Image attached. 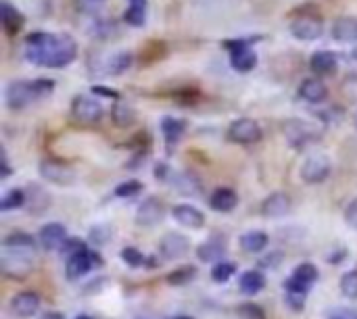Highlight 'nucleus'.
<instances>
[{
    "instance_id": "a18cd8bd",
    "label": "nucleus",
    "mask_w": 357,
    "mask_h": 319,
    "mask_svg": "<svg viewBox=\"0 0 357 319\" xmlns=\"http://www.w3.org/2000/svg\"><path fill=\"white\" fill-rule=\"evenodd\" d=\"M282 263V252H270V255H266V259H262L260 261V265L262 268H268V270H272V268H278V265Z\"/></svg>"
},
{
    "instance_id": "5701e85b",
    "label": "nucleus",
    "mask_w": 357,
    "mask_h": 319,
    "mask_svg": "<svg viewBox=\"0 0 357 319\" xmlns=\"http://www.w3.org/2000/svg\"><path fill=\"white\" fill-rule=\"evenodd\" d=\"M209 204H211L214 211L230 213L238 206V194L232 188H218V190H214V194L209 198Z\"/></svg>"
},
{
    "instance_id": "3c124183",
    "label": "nucleus",
    "mask_w": 357,
    "mask_h": 319,
    "mask_svg": "<svg viewBox=\"0 0 357 319\" xmlns=\"http://www.w3.org/2000/svg\"><path fill=\"white\" fill-rule=\"evenodd\" d=\"M353 126H355V130H357V109H355V113H353Z\"/></svg>"
},
{
    "instance_id": "9d476101",
    "label": "nucleus",
    "mask_w": 357,
    "mask_h": 319,
    "mask_svg": "<svg viewBox=\"0 0 357 319\" xmlns=\"http://www.w3.org/2000/svg\"><path fill=\"white\" fill-rule=\"evenodd\" d=\"M96 263H103V261H98L96 255L88 252V248L86 250H80V252H76L71 257H67V265H65V276H67V280H80V278H84Z\"/></svg>"
},
{
    "instance_id": "c85d7f7f",
    "label": "nucleus",
    "mask_w": 357,
    "mask_h": 319,
    "mask_svg": "<svg viewBox=\"0 0 357 319\" xmlns=\"http://www.w3.org/2000/svg\"><path fill=\"white\" fill-rule=\"evenodd\" d=\"M124 17L130 25L142 27L146 21V0H130V7Z\"/></svg>"
},
{
    "instance_id": "8fccbe9b",
    "label": "nucleus",
    "mask_w": 357,
    "mask_h": 319,
    "mask_svg": "<svg viewBox=\"0 0 357 319\" xmlns=\"http://www.w3.org/2000/svg\"><path fill=\"white\" fill-rule=\"evenodd\" d=\"M172 319H194V317H188V315H178V317H172Z\"/></svg>"
},
{
    "instance_id": "bb28decb",
    "label": "nucleus",
    "mask_w": 357,
    "mask_h": 319,
    "mask_svg": "<svg viewBox=\"0 0 357 319\" xmlns=\"http://www.w3.org/2000/svg\"><path fill=\"white\" fill-rule=\"evenodd\" d=\"M161 130H163L165 142L174 146V144H178L180 136L184 134L186 123L180 121V119H176V117H163V119H161Z\"/></svg>"
},
{
    "instance_id": "393cba45",
    "label": "nucleus",
    "mask_w": 357,
    "mask_h": 319,
    "mask_svg": "<svg viewBox=\"0 0 357 319\" xmlns=\"http://www.w3.org/2000/svg\"><path fill=\"white\" fill-rule=\"evenodd\" d=\"M224 255H226V242H224V240H218V238H209L207 242H203V244L196 248V257H198L203 263L220 261Z\"/></svg>"
},
{
    "instance_id": "423d86ee",
    "label": "nucleus",
    "mask_w": 357,
    "mask_h": 319,
    "mask_svg": "<svg viewBox=\"0 0 357 319\" xmlns=\"http://www.w3.org/2000/svg\"><path fill=\"white\" fill-rule=\"evenodd\" d=\"M36 96V90H34V82H25V80H15L7 86V92H5V100L9 104V109L13 111H19L23 106H27Z\"/></svg>"
},
{
    "instance_id": "09e8293b",
    "label": "nucleus",
    "mask_w": 357,
    "mask_h": 319,
    "mask_svg": "<svg viewBox=\"0 0 357 319\" xmlns=\"http://www.w3.org/2000/svg\"><path fill=\"white\" fill-rule=\"evenodd\" d=\"M92 92H94V94H103V96H111V98H113V96H117L115 92H109V88H100V86H94V88H92Z\"/></svg>"
},
{
    "instance_id": "603ef678",
    "label": "nucleus",
    "mask_w": 357,
    "mask_h": 319,
    "mask_svg": "<svg viewBox=\"0 0 357 319\" xmlns=\"http://www.w3.org/2000/svg\"><path fill=\"white\" fill-rule=\"evenodd\" d=\"M76 319H92V317H90V315H78Z\"/></svg>"
},
{
    "instance_id": "49530a36",
    "label": "nucleus",
    "mask_w": 357,
    "mask_h": 319,
    "mask_svg": "<svg viewBox=\"0 0 357 319\" xmlns=\"http://www.w3.org/2000/svg\"><path fill=\"white\" fill-rule=\"evenodd\" d=\"M330 319H357V313L351 311V309H341V311H336Z\"/></svg>"
},
{
    "instance_id": "f704fd0d",
    "label": "nucleus",
    "mask_w": 357,
    "mask_h": 319,
    "mask_svg": "<svg viewBox=\"0 0 357 319\" xmlns=\"http://www.w3.org/2000/svg\"><path fill=\"white\" fill-rule=\"evenodd\" d=\"M194 276H196V268H192V265H186V268H180V270H176V272H172L168 276V284H172V286H184Z\"/></svg>"
},
{
    "instance_id": "6ab92c4d",
    "label": "nucleus",
    "mask_w": 357,
    "mask_h": 319,
    "mask_svg": "<svg viewBox=\"0 0 357 319\" xmlns=\"http://www.w3.org/2000/svg\"><path fill=\"white\" fill-rule=\"evenodd\" d=\"M230 65L240 71V73H246L251 69H255L257 65V55L251 50V46H238V48H232L230 52Z\"/></svg>"
},
{
    "instance_id": "de8ad7c7",
    "label": "nucleus",
    "mask_w": 357,
    "mask_h": 319,
    "mask_svg": "<svg viewBox=\"0 0 357 319\" xmlns=\"http://www.w3.org/2000/svg\"><path fill=\"white\" fill-rule=\"evenodd\" d=\"M11 176V167H9V158H7V150L3 148V172H0V178L7 180Z\"/></svg>"
},
{
    "instance_id": "412c9836",
    "label": "nucleus",
    "mask_w": 357,
    "mask_h": 319,
    "mask_svg": "<svg viewBox=\"0 0 357 319\" xmlns=\"http://www.w3.org/2000/svg\"><path fill=\"white\" fill-rule=\"evenodd\" d=\"M0 15H3V25L9 36H15L25 23L23 15L9 3V0H0Z\"/></svg>"
},
{
    "instance_id": "4be33fe9",
    "label": "nucleus",
    "mask_w": 357,
    "mask_h": 319,
    "mask_svg": "<svg viewBox=\"0 0 357 319\" xmlns=\"http://www.w3.org/2000/svg\"><path fill=\"white\" fill-rule=\"evenodd\" d=\"M336 65H338V59L330 50H318L310 59V67L318 75H330L336 69Z\"/></svg>"
},
{
    "instance_id": "f03ea898",
    "label": "nucleus",
    "mask_w": 357,
    "mask_h": 319,
    "mask_svg": "<svg viewBox=\"0 0 357 319\" xmlns=\"http://www.w3.org/2000/svg\"><path fill=\"white\" fill-rule=\"evenodd\" d=\"M34 238L25 232H13L3 242L0 270L11 280H25L34 270Z\"/></svg>"
},
{
    "instance_id": "4c0bfd02",
    "label": "nucleus",
    "mask_w": 357,
    "mask_h": 319,
    "mask_svg": "<svg viewBox=\"0 0 357 319\" xmlns=\"http://www.w3.org/2000/svg\"><path fill=\"white\" fill-rule=\"evenodd\" d=\"M236 317L238 319H266V313L260 305L255 303H244L236 309Z\"/></svg>"
},
{
    "instance_id": "9b49d317",
    "label": "nucleus",
    "mask_w": 357,
    "mask_h": 319,
    "mask_svg": "<svg viewBox=\"0 0 357 319\" xmlns=\"http://www.w3.org/2000/svg\"><path fill=\"white\" fill-rule=\"evenodd\" d=\"M65 240H67V230L59 222L46 224L38 232V242L42 244L44 250H61V246L65 244Z\"/></svg>"
},
{
    "instance_id": "72a5a7b5",
    "label": "nucleus",
    "mask_w": 357,
    "mask_h": 319,
    "mask_svg": "<svg viewBox=\"0 0 357 319\" xmlns=\"http://www.w3.org/2000/svg\"><path fill=\"white\" fill-rule=\"evenodd\" d=\"M234 274H236V265H234V263L218 261V265L211 270V280L218 282V284H224V282H228Z\"/></svg>"
},
{
    "instance_id": "f3484780",
    "label": "nucleus",
    "mask_w": 357,
    "mask_h": 319,
    "mask_svg": "<svg viewBox=\"0 0 357 319\" xmlns=\"http://www.w3.org/2000/svg\"><path fill=\"white\" fill-rule=\"evenodd\" d=\"M310 284L301 282L299 278L290 276L286 282H284V292H286V305L292 309V311H301L303 305H305V298H308V292H310Z\"/></svg>"
},
{
    "instance_id": "37998d69",
    "label": "nucleus",
    "mask_w": 357,
    "mask_h": 319,
    "mask_svg": "<svg viewBox=\"0 0 357 319\" xmlns=\"http://www.w3.org/2000/svg\"><path fill=\"white\" fill-rule=\"evenodd\" d=\"M55 88V82L53 80H34V90H36V96H46L50 94Z\"/></svg>"
},
{
    "instance_id": "6e6552de",
    "label": "nucleus",
    "mask_w": 357,
    "mask_h": 319,
    "mask_svg": "<svg viewBox=\"0 0 357 319\" xmlns=\"http://www.w3.org/2000/svg\"><path fill=\"white\" fill-rule=\"evenodd\" d=\"M228 138L236 144H255V142L262 140V128H260L257 121L242 117V119H236L230 126Z\"/></svg>"
},
{
    "instance_id": "a19ab883",
    "label": "nucleus",
    "mask_w": 357,
    "mask_h": 319,
    "mask_svg": "<svg viewBox=\"0 0 357 319\" xmlns=\"http://www.w3.org/2000/svg\"><path fill=\"white\" fill-rule=\"evenodd\" d=\"M111 238V228L109 226H96L92 232H90V240L94 244H107Z\"/></svg>"
},
{
    "instance_id": "e433bc0d",
    "label": "nucleus",
    "mask_w": 357,
    "mask_h": 319,
    "mask_svg": "<svg viewBox=\"0 0 357 319\" xmlns=\"http://www.w3.org/2000/svg\"><path fill=\"white\" fill-rule=\"evenodd\" d=\"M341 292L347 296V298H357V270L353 272H347L343 278H341Z\"/></svg>"
},
{
    "instance_id": "7ed1b4c3",
    "label": "nucleus",
    "mask_w": 357,
    "mask_h": 319,
    "mask_svg": "<svg viewBox=\"0 0 357 319\" xmlns=\"http://www.w3.org/2000/svg\"><path fill=\"white\" fill-rule=\"evenodd\" d=\"M330 158L324 152L310 154L301 165V180L305 184H322L330 176Z\"/></svg>"
},
{
    "instance_id": "20e7f679",
    "label": "nucleus",
    "mask_w": 357,
    "mask_h": 319,
    "mask_svg": "<svg viewBox=\"0 0 357 319\" xmlns=\"http://www.w3.org/2000/svg\"><path fill=\"white\" fill-rule=\"evenodd\" d=\"M40 176L55 184V186H71L76 184V172L63 163V161H57V158H44V161H40Z\"/></svg>"
},
{
    "instance_id": "cd10ccee",
    "label": "nucleus",
    "mask_w": 357,
    "mask_h": 319,
    "mask_svg": "<svg viewBox=\"0 0 357 319\" xmlns=\"http://www.w3.org/2000/svg\"><path fill=\"white\" fill-rule=\"evenodd\" d=\"M174 186L180 194H186V196H196L200 192V182L192 176V174H178L174 180Z\"/></svg>"
},
{
    "instance_id": "4468645a",
    "label": "nucleus",
    "mask_w": 357,
    "mask_h": 319,
    "mask_svg": "<svg viewBox=\"0 0 357 319\" xmlns=\"http://www.w3.org/2000/svg\"><path fill=\"white\" fill-rule=\"evenodd\" d=\"M290 196L284 194V192H274L270 194L264 204H262V213H264V217H270V220H280L284 215H288L290 213Z\"/></svg>"
},
{
    "instance_id": "c03bdc74",
    "label": "nucleus",
    "mask_w": 357,
    "mask_h": 319,
    "mask_svg": "<svg viewBox=\"0 0 357 319\" xmlns=\"http://www.w3.org/2000/svg\"><path fill=\"white\" fill-rule=\"evenodd\" d=\"M345 222H347L353 230H357V198L351 200L349 206L345 209Z\"/></svg>"
},
{
    "instance_id": "ea45409f",
    "label": "nucleus",
    "mask_w": 357,
    "mask_h": 319,
    "mask_svg": "<svg viewBox=\"0 0 357 319\" xmlns=\"http://www.w3.org/2000/svg\"><path fill=\"white\" fill-rule=\"evenodd\" d=\"M122 259H124L126 265H130V268H140V265L146 263L144 255H142L138 248H134V246H126V248L122 250Z\"/></svg>"
},
{
    "instance_id": "2eb2a0df",
    "label": "nucleus",
    "mask_w": 357,
    "mask_h": 319,
    "mask_svg": "<svg viewBox=\"0 0 357 319\" xmlns=\"http://www.w3.org/2000/svg\"><path fill=\"white\" fill-rule=\"evenodd\" d=\"M188 248H190V240L178 232H168L159 244V250L165 259H180L188 252Z\"/></svg>"
},
{
    "instance_id": "f257e3e1",
    "label": "nucleus",
    "mask_w": 357,
    "mask_h": 319,
    "mask_svg": "<svg viewBox=\"0 0 357 319\" xmlns=\"http://www.w3.org/2000/svg\"><path fill=\"white\" fill-rule=\"evenodd\" d=\"M25 57L34 65L59 69V67H65L76 61L78 44L71 36H65V34L36 32V34L27 36Z\"/></svg>"
},
{
    "instance_id": "a878e982",
    "label": "nucleus",
    "mask_w": 357,
    "mask_h": 319,
    "mask_svg": "<svg viewBox=\"0 0 357 319\" xmlns=\"http://www.w3.org/2000/svg\"><path fill=\"white\" fill-rule=\"evenodd\" d=\"M238 288L244 294H257L266 288V276L257 270H249L240 276L238 280Z\"/></svg>"
},
{
    "instance_id": "a211bd4d",
    "label": "nucleus",
    "mask_w": 357,
    "mask_h": 319,
    "mask_svg": "<svg viewBox=\"0 0 357 319\" xmlns=\"http://www.w3.org/2000/svg\"><path fill=\"white\" fill-rule=\"evenodd\" d=\"M299 96H301L303 100L312 102V104H318V102L326 100L328 88H326V84H324L322 80H318V78H308L305 82H301V86H299Z\"/></svg>"
},
{
    "instance_id": "aec40b11",
    "label": "nucleus",
    "mask_w": 357,
    "mask_h": 319,
    "mask_svg": "<svg viewBox=\"0 0 357 319\" xmlns=\"http://www.w3.org/2000/svg\"><path fill=\"white\" fill-rule=\"evenodd\" d=\"M332 38L343 44L357 42V17H338L332 25Z\"/></svg>"
},
{
    "instance_id": "0eeeda50",
    "label": "nucleus",
    "mask_w": 357,
    "mask_h": 319,
    "mask_svg": "<svg viewBox=\"0 0 357 319\" xmlns=\"http://www.w3.org/2000/svg\"><path fill=\"white\" fill-rule=\"evenodd\" d=\"M165 217V206L157 196H150L146 200H142L136 209V224L142 228H150L161 224V220Z\"/></svg>"
},
{
    "instance_id": "79ce46f5",
    "label": "nucleus",
    "mask_w": 357,
    "mask_h": 319,
    "mask_svg": "<svg viewBox=\"0 0 357 319\" xmlns=\"http://www.w3.org/2000/svg\"><path fill=\"white\" fill-rule=\"evenodd\" d=\"M80 250H86V242L80 238H67L65 244L61 246V255H65V257H71Z\"/></svg>"
},
{
    "instance_id": "c9c22d12",
    "label": "nucleus",
    "mask_w": 357,
    "mask_h": 319,
    "mask_svg": "<svg viewBox=\"0 0 357 319\" xmlns=\"http://www.w3.org/2000/svg\"><path fill=\"white\" fill-rule=\"evenodd\" d=\"M292 276L312 286L318 280V270H316V265H312V263H301V265H297V268H295Z\"/></svg>"
},
{
    "instance_id": "dca6fc26",
    "label": "nucleus",
    "mask_w": 357,
    "mask_h": 319,
    "mask_svg": "<svg viewBox=\"0 0 357 319\" xmlns=\"http://www.w3.org/2000/svg\"><path fill=\"white\" fill-rule=\"evenodd\" d=\"M172 215L178 224H182L184 228H190V230H200L205 226V215L192 204H176L172 209Z\"/></svg>"
},
{
    "instance_id": "2f4dec72",
    "label": "nucleus",
    "mask_w": 357,
    "mask_h": 319,
    "mask_svg": "<svg viewBox=\"0 0 357 319\" xmlns=\"http://www.w3.org/2000/svg\"><path fill=\"white\" fill-rule=\"evenodd\" d=\"M25 200H27L25 190H21V188H13V190H9V192L3 196V200H0V211L19 209V206L25 204Z\"/></svg>"
},
{
    "instance_id": "58836bf2",
    "label": "nucleus",
    "mask_w": 357,
    "mask_h": 319,
    "mask_svg": "<svg viewBox=\"0 0 357 319\" xmlns=\"http://www.w3.org/2000/svg\"><path fill=\"white\" fill-rule=\"evenodd\" d=\"M142 188H144L142 182H138V180H128V182H122V184L115 188V196H119V198H130V196L140 194Z\"/></svg>"
},
{
    "instance_id": "473e14b6",
    "label": "nucleus",
    "mask_w": 357,
    "mask_h": 319,
    "mask_svg": "<svg viewBox=\"0 0 357 319\" xmlns=\"http://www.w3.org/2000/svg\"><path fill=\"white\" fill-rule=\"evenodd\" d=\"M130 65H132V52H119V55H113L109 59L107 73L109 75H122Z\"/></svg>"
},
{
    "instance_id": "39448f33",
    "label": "nucleus",
    "mask_w": 357,
    "mask_h": 319,
    "mask_svg": "<svg viewBox=\"0 0 357 319\" xmlns=\"http://www.w3.org/2000/svg\"><path fill=\"white\" fill-rule=\"evenodd\" d=\"M71 115L80 123H96L103 117V104L92 96L78 94L71 102Z\"/></svg>"
},
{
    "instance_id": "7c9ffc66",
    "label": "nucleus",
    "mask_w": 357,
    "mask_h": 319,
    "mask_svg": "<svg viewBox=\"0 0 357 319\" xmlns=\"http://www.w3.org/2000/svg\"><path fill=\"white\" fill-rule=\"evenodd\" d=\"M111 119L115 126L119 128H126L134 121V111L130 109V106L126 102H115L113 109H111Z\"/></svg>"
},
{
    "instance_id": "1a4fd4ad",
    "label": "nucleus",
    "mask_w": 357,
    "mask_h": 319,
    "mask_svg": "<svg viewBox=\"0 0 357 319\" xmlns=\"http://www.w3.org/2000/svg\"><path fill=\"white\" fill-rule=\"evenodd\" d=\"M324 32V25L318 17H312V15H301L297 17L292 23H290V34L297 38V40H303V42H314L322 36Z\"/></svg>"
},
{
    "instance_id": "864d4df0",
    "label": "nucleus",
    "mask_w": 357,
    "mask_h": 319,
    "mask_svg": "<svg viewBox=\"0 0 357 319\" xmlns=\"http://www.w3.org/2000/svg\"><path fill=\"white\" fill-rule=\"evenodd\" d=\"M353 59H355V61H357V48H355V50H353Z\"/></svg>"
},
{
    "instance_id": "b1692460",
    "label": "nucleus",
    "mask_w": 357,
    "mask_h": 319,
    "mask_svg": "<svg viewBox=\"0 0 357 319\" xmlns=\"http://www.w3.org/2000/svg\"><path fill=\"white\" fill-rule=\"evenodd\" d=\"M268 242H270V238H268V234L262 232V230H251V232H244V234L238 238L240 248H242L244 252H249V255L262 252V250L268 246Z\"/></svg>"
},
{
    "instance_id": "ddd939ff",
    "label": "nucleus",
    "mask_w": 357,
    "mask_h": 319,
    "mask_svg": "<svg viewBox=\"0 0 357 319\" xmlns=\"http://www.w3.org/2000/svg\"><path fill=\"white\" fill-rule=\"evenodd\" d=\"M284 136L288 138L290 146L303 148L316 138V130L308 121H288L284 126Z\"/></svg>"
},
{
    "instance_id": "f8f14e48",
    "label": "nucleus",
    "mask_w": 357,
    "mask_h": 319,
    "mask_svg": "<svg viewBox=\"0 0 357 319\" xmlns=\"http://www.w3.org/2000/svg\"><path fill=\"white\" fill-rule=\"evenodd\" d=\"M13 315L21 317V319H27V317H34L40 309V294L38 292H32V290H25V292H19L11 298L9 303Z\"/></svg>"
},
{
    "instance_id": "c756f323",
    "label": "nucleus",
    "mask_w": 357,
    "mask_h": 319,
    "mask_svg": "<svg viewBox=\"0 0 357 319\" xmlns=\"http://www.w3.org/2000/svg\"><path fill=\"white\" fill-rule=\"evenodd\" d=\"M27 190H30V192H25V196H27L25 204L30 202V204H32V211L42 213V211L48 206V202H50L48 194H46V192H44L40 186H36V184H30V186H27Z\"/></svg>"
}]
</instances>
